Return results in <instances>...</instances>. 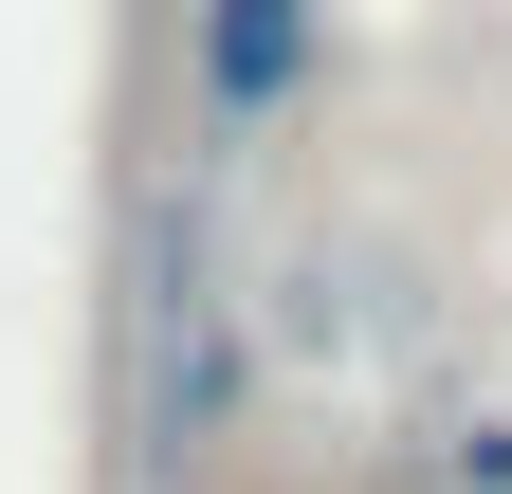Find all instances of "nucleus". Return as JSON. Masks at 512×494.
<instances>
[{
    "mask_svg": "<svg viewBox=\"0 0 512 494\" xmlns=\"http://www.w3.org/2000/svg\"><path fill=\"white\" fill-rule=\"evenodd\" d=\"M311 74H330V0H202L183 110H202V147H256V129H275Z\"/></svg>",
    "mask_w": 512,
    "mask_h": 494,
    "instance_id": "obj_1",
    "label": "nucleus"
}]
</instances>
